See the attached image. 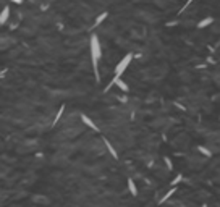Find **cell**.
I'll use <instances>...</instances> for the list:
<instances>
[{
	"instance_id": "52a82bcc",
	"label": "cell",
	"mask_w": 220,
	"mask_h": 207,
	"mask_svg": "<svg viewBox=\"0 0 220 207\" xmlns=\"http://www.w3.org/2000/svg\"><path fill=\"white\" fill-rule=\"evenodd\" d=\"M214 23V18L212 16H206L204 20H201L199 23H197V28H199V29H202V28H207V26H211Z\"/></svg>"
},
{
	"instance_id": "4fadbf2b",
	"label": "cell",
	"mask_w": 220,
	"mask_h": 207,
	"mask_svg": "<svg viewBox=\"0 0 220 207\" xmlns=\"http://www.w3.org/2000/svg\"><path fill=\"white\" fill-rule=\"evenodd\" d=\"M163 162H165V165H167V168H168V170H173V164H172L170 157H163Z\"/></svg>"
},
{
	"instance_id": "ba28073f",
	"label": "cell",
	"mask_w": 220,
	"mask_h": 207,
	"mask_svg": "<svg viewBox=\"0 0 220 207\" xmlns=\"http://www.w3.org/2000/svg\"><path fill=\"white\" fill-rule=\"evenodd\" d=\"M63 112H65V104H62L60 108H58V112H57V115H55V118H54V122H52V126H55L60 122V118L63 117Z\"/></svg>"
},
{
	"instance_id": "7c38bea8",
	"label": "cell",
	"mask_w": 220,
	"mask_h": 207,
	"mask_svg": "<svg viewBox=\"0 0 220 207\" xmlns=\"http://www.w3.org/2000/svg\"><path fill=\"white\" fill-rule=\"evenodd\" d=\"M181 181H183V175H181V173H178L177 176L173 178V181H172V186H177L178 183H181Z\"/></svg>"
},
{
	"instance_id": "5b68a950",
	"label": "cell",
	"mask_w": 220,
	"mask_h": 207,
	"mask_svg": "<svg viewBox=\"0 0 220 207\" xmlns=\"http://www.w3.org/2000/svg\"><path fill=\"white\" fill-rule=\"evenodd\" d=\"M8 18H10V7L8 5H5L2 13H0V24H5V23L8 21Z\"/></svg>"
},
{
	"instance_id": "6da1fadb",
	"label": "cell",
	"mask_w": 220,
	"mask_h": 207,
	"mask_svg": "<svg viewBox=\"0 0 220 207\" xmlns=\"http://www.w3.org/2000/svg\"><path fill=\"white\" fill-rule=\"evenodd\" d=\"M89 50H91V60H92V70L95 74V81L99 83V60H100V55H102V49H100V42H99V37L92 34L91 39H89Z\"/></svg>"
},
{
	"instance_id": "8992f818",
	"label": "cell",
	"mask_w": 220,
	"mask_h": 207,
	"mask_svg": "<svg viewBox=\"0 0 220 207\" xmlns=\"http://www.w3.org/2000/svg\"><path fill=\"white\" fill-rule=\"evenodd\" d=\"M175 193H177V188H175V186H172V188H170V189H168V191H167V193H165V194H163V196H162V199L159 201V202H160V204H163V202H167V201H168V199H170V198L173 196V194H175Z\"/></svg>"
},
{
	"instance_id": "30bf717a",
	"label": "cell",
	"mask_w": 220,
	"mask_h": 207,
	"mask_svg": "<svg viewBox=\"0 0 220 207\" xmlns=\"http://www.w3.org/2000/svg\"><path fill=\"white\" fill-rule=\"evenodd\" d=\"M107 16H109V11H102L97 18H95V21H94V26H99L100 23H104L105 20H107Z\"/></svg>"
},
{
	"instance_id": "7a4b0ae2",
	"label": "cell",
	"mask_w": 220,
	"mask_h": 207,
	"mask_svg": "<svg viewBox=\"0 0 220 207\" xmlns=\"http://www.w3.org/2000/svg\"><path fill=\"white\" fill-rule=\"evenodd\" d=\"M133 58H134V55L133 54H126L123 58L118 62V65L115 66V73H114V76H117V78H120L123 73H125V70L126 68L131 65V62H133Z\"/></svg>"
},
{
	"instance_id": "3957f363",
	"label": "cell",
	"mask_w": 220,
	"mask_h": 207,
	"mask_svg": "<svg viewBox=\"0 0 220 207\" xmlns=\"http://www.w3.org/2000/svg\"><path fill=\"white\" fill-rule=\"evenodd\" d=\"M81 122H83L84 125H86V126H89V128H91L92 131H95V133H99V126L95 125V123L92 122V120L88 117V115H84V113L81 115Z\"/></svg>"
},
{
	"instance_id": "277c9868",
	"label": "cell",
	"mask_w": 220,
	"mask_h": 207,
	"mask_svg": "<svg viewBox=\"0 0 220 207\" xmlns=\"http://www.w3.org/2000/svg\"><path fill=\"white\" fill-rule=\"evenodd\" d=\"M102 141H104V144H105V147H107V151H109V154H110L115 160H118V152H117V149L112 146V142H110L109 139H105V137H104Z\"/></svg>"
},
{
	"instance_id": "8fae6325",
	"label": "cell",
	"mask_w": 220,
	"mask_h": 207,
	"mask_svg": "<svg viewBox=\"0 0 220 207\" xmlns=\"http://www.w3.org/2000/svg\"><path fill=\"white\" fill-rule=\"evenodd\" d=\"M197 151H199L202 155H204V157H212V152L209 151L207 147H204V146H199V147H197Z\"/></svg>"
},
{
	"instance_id": "9c48e42d",
	"label": "cell",
	"mask_w": 220,
	"mask_h": 207,
	"mask_svg": "<svg viewBox=\"0 0 220 207\" xmlns=\"http://www.w3.org/2000/svg\"><path fill=\"white\" fill-rule=\"evenodd\" d=\"M128 189H129V193H131L133 196H138V186L131 178H128Z\"/></svg>"
},
{
	"instance_id": "9a60e30c",
	"label": "cell",
	"mask_w": 220,
	"mask_h": 207,
	"mask_svg": "<svg viewBox=\"0 0 220 207\" xmlns=\"http://www.w3.org/2000/svg\"><path fill=\"white\" fill-rule=\"evenodd\" d=\"M10 2H13L16 5H21V3H23V0H10Z\"/></svg>"
},
{
	"instance_id": "5bb4252c",
	"label": "cell",
	"mask_w": 220,
	"mask_h": 207,
	"mask_svg": "<svg viewBox=\"0 0 220 207\" xmlns=\"http://www.w3.org/2000/svg\"><path fill=\"white\" fill-rule=\"evenodd\" d=\"M193 2H194V0H186V3H185V7L181 8V11H183V10H185L186 7H188V5H189V3H193Z\"/></svg>"
}]
</instances>
